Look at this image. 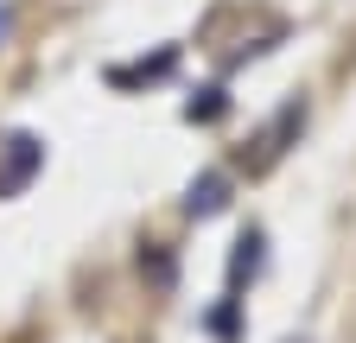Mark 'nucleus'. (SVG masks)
Returning <instances> with one entry per match:
<instances>
[{
    "label": "nucleus",
    "mask_w": 356,
    "mask_h": 343,
    "mask_svg": "<svg viewBox=\"0 0 356 343\" xmlns=\"http://www.w3.org/2000/svg\"><path fill=\"white\" fill-rule=\"evenodd\" d=\"M44 165V147L32 134H13L7 147H0V197H19L32 185V172Z\"/></svg>",
    "instance_id": "f257e3e1"
},
{
    "label": "nucleus",
    "mask_w": 356,
    "mask_h": 343,
    "mask_svg": "<svg viewBox=\"0 0 356 343\" xmlns=\"http://www.w3.org/2000/svg\"><path fill=\"white\" fill-rule=\"evenodd\" d=\"M191 217H216L222 203H229V178H222V172H204V178H191Z\"/></svg>",
    "instance_id": "f03ea898"
},
{
    "label": "nucleus",
    "mask_w": 356,
    "mask_h": 343,
    "mask_svg": "<svg viewBox=\"0 0 356 343\" xmlns=\"http://www.w3.org/2000/svg\"><path fill=\"white\" fill-rule=\"evenodd\" d=\"M236 248H242V254H236V261H229V280L242 286V280H254V274H261V235L248 229V235H242Z\"/></svg>",
    "instance_id": "7ed1b4c3"
},
{
    "label": "nucleus",
    "mask_w": 356,
    "mask_h": 343,
    "mask_svg": "<svg viewBox=\"0 0 356 343\" xmlns=\"http://www.w3.org/2000/svg\"><path fill=\"white\" fill-rule=\"evenodd\" d=\"M7 26H13V13H0V38H7Z\"/></svg>",
    "instance_id": "20e7f679"
}]
</instances>
